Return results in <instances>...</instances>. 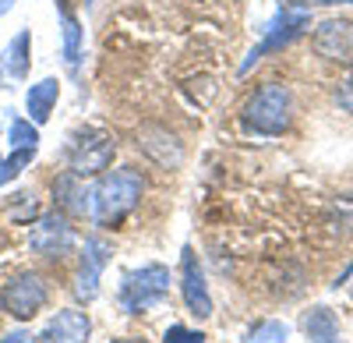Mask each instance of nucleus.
Returning <instances> with one entry per match:
<instances>
[{
	"label": "nucleus",
	"instance_id": "obj_10",
	"mask_svg": "<svg viewBox=\"0 0 353 343\" xmlns=\"http://www.w3.org/2000/svg\"><path fill=\"white\" fill-rule=\"evenodd\" d=\"M181 297L194 319H212V294H209V283H205L194 248L181 251Z\"/></svg>",
	"mask_w": 353,
	"mask_h": 343
},
{
	"label": "nucleus",
	"instance_id": "obj_14",
	"mask_svg": "<svg viewBox=\"0 0 353 343\" xmlns=\"http://www.w3.org/2000/svg\"><path fill=\"white\" fill-rule=\"evenodd\" d=\"M61 11V53H64V64L78 75V64H81V43H85V28L78 21V14L68 11V4H57Z\"/></svg>",
	"mask_w": 353,
	"mask_h": 343
},
{
	"label": "nucleus",
	"instance_id": "obj_15",
	"mask_svg": "<svg viewBox=\"0 0 353 343\" xmlns=\"http://www.w3.org/2000/svg\"><path fill=\"white\" fill-rule=\"evenodd\" d=\"M304 333H307L311 343H343V336H339V319H336V311L325 308V304L311 308V315L304 319Z\"/></svg>",
	"mask_w": 353,
	"mask_h": 343
},
{
	"label": "nucleus",
	"instance_id": "obj_11",
	"mask_svg": "<svg viewBox=\"0 0 353 343\" xmlns=\"http://www.w3.org/2000/svg\"><path fill=\"white\" fill-rule=\"evenodd\" d=\"M28 68H32V32L21 28V32L4 46L0 53V89H14L28 78Z\"/></svg>",
	"mask_w": 353,
	"mask_h": 343
},
{
	"label": "nucleus",
	"instance_id": "obj_9",
	"mask_svg": "<svg viewBox=\"0 0 353 343\" xmlns=\"http://www.w3.org/2000/svg\"><path fill=\"white\" fill-rule=\"evenodd\" d=\"M28 248L36 255H46V259H57V255H68L74 248V226L68 223L64 213H46L32 223V234H28Z\"/></svg>",
	"mask_w": 353,
	"mask_h": 343
},
{
	"label": "nucleus",
	"instance_id": "obj_5",
	"mask_svg": "<svg viewBox=\"0 0 353 343\" xmlns=\"http://www.w3.org/2000/svg\"><path fill=\"white\" fill-rule=\"evenodd\" d=\"M50 301V291H46V280L39 273H18L8 280V287L0 291V304H4L8 315L28 322V319H36L39 311L46 308Z\"/></svg>",
	"mask_w": 353,
	"mask_h": 343
},
{
	"label": "nucleus",
	"instance_id": "obj_22",
	"mask_svg": "<svg viewBox=\"0 0 353 343\" xmlns=\"http://www.w3.org/2000/svg\"><path fill=\"white\" fill-rule=\"evenodd\" d=\"M0 343H25V333L14 329V333H8V336H0Z\"/></svg>",
	"mask_w": 353,
	"mask_h": 343
},
{
	"label": "nucleus",
	"instance_id": "obj_4",
	"mask_svg": "<svg viewBox=\"0 0 353 343\" xmlns=\"http://www.w3.org/2000/svg\"><path fill=\"white\" fill-rule=\"evenodd\" d=\"M311 25V14L304 11V8H293V4H283V11L265 25V36H261V43L248 53V61L241 64V75H248L261 57H269V53H276V50H283V46H290L293 39H297L304 28Z\"/></svg>",
	"mask_w": 353,
	"mask_h": 343
},
{
	"label": "nucleus",
	"instance_id": "obj_23",
	"mask_svg": "<svg viewBox=\"0 0 353 343\" xmlns=\"http://www.w3.org/2000/svg\"><path fill=\"white\" fill-rule=\"evenodd\" d=\"M11 8H14V0H0V14H8Z\"/></svg>",
	"mask_w": 353,
	"mask_h": 343
},
{
	"label": "nucleus",
	"instance_id": "obj_17",
	"mask_svg": "<svg viewBox=\"0 0 353 343\" xmlns=\"http://www.w3.org/2000/svg\"><path fill=\"white\" fill-rule=\"evenodd\" d=\"M8 141L11 149H39V124H32L28 117H14L8 128Z\"/></svg>",
	"mask_w": 353,
	"mask_h": 343
},
{
	"label": "nucleus",
	"instance_id": "obj_16",
	"mask_svg": "<svg viewBox=\"0 0 353 343\" xmlns=\"http://www.w3.org/2000/svg\"><path fill=\"white\" fill-rule=\"evenodd\" d=\"M53 195H57V202H61L64 209H71L78 216H88V188L81 184V177L71 174V170H68L64 177H57Z\"/></svg>",
	"mask_w": 353,
	"mask_h": 343
},
{
	"label": "nucleus",
	"instance_id": "obj_18",
	"mask_svg": "<svg viewBox=\"0 0 353 343\" xmlns=\"http://www.w3.org/2000/svg\"><path fill=\"white\" fill-rule=\"evenodd\" d=\"M286 333H290V329H286L283 322H265V326L251 329V343H283Z\"/></svg>",
	"mask_w": 353,
	"mask_h": 343
},
{
	"label": "nucleus",
	"instance_id": "obj_8",
	"mask_svg": "<svg viewBox=\"0 0 353 343\" xmlns=\"http://www.w3.org/2000/svg\"><path fill=\"white\" fill-rule=\"evenodd\" d=\"M110 255L113 248L103 241V237H85L81 244V262H78V276H74V294L78 301H96L99 297V280H103V269L110 266Z\"/></svg>",
	"mask_w": 353,
	"mask_h": 343
},
{
	"label": "nucleus",
	"instance_id": "obj_19",
	"mask_svg": "<svg viewBox=\"0 0 353 343\" xmlns=\"http://www.w3.org/2000/svg\"><path fill=\"white\" fill-rule=\"evenodd\" d=\"M163 343H205V336L198 329H188V326H170L163 333Z\"/></svg>",
	"mask_w": 353,
	"mask_h": 343
},
{
	"label": "nucleus",
	"instance_id": "obj_13",
	"mask_svg": "<svg viewBox=\"0 0 353 343\" xmlns=\"http://www.w3.org/2000/svg\"><path fill=\"white\" fill-rule=\"evenodd\" d=\"M57 99H61V81H57V78H43L36 85H28V92H25L28 121H32V124H46L53 106H57Z\"/></svg>",
	"mask_w": 353,
	"mask_h": 343
},
{
	"label": "nucleus",
	"instance_id": "obj_20",
	"mask_svg": "<svg viewBox=\"0 0 353 343\" xmlns=\"http://www.w3.org/2000/svg\"><path fill=\"white\" fill-rule=\"evenodd\" d=\"M336 103H339L346 113H353V78L339 81V89H336Z\"/></svg>",
	"mask_w": 353,
	"mask_h": 343
},
{
	"label": "nucleus",
	"instance_id": "obj_2",
	"mask_svg": "<svg viewBox=\"0 0 353 343\" xmlns=\"http://www.w3.org/2000/svg\"><path fill=\"white\" fill-rule=\"evenodd\" d=\"M293 124V92L279 81H265L244 103V128L265 138H276Z\"/></svg>",
	"mask_w": 353,
	"mask_h": 343
},
{
	"label": "nucleus",
	"instance_id": "obj_24",
	"mask_svg": "<svg viewBox=\"0 0 353 343\" xmlns=\"http://www.w3.org/2000/svg\"><path fill=\"white\" fill-rule=\"evenodd\" d=\"M113 343H134V340H113Z\"/></svg>",
	"mask_w": 353,
	"mask_h": 343
},
{
	"label": "nucleus",
	"instance_id": "obj_6",
	"mask_svg": "<svg viewBox=\"0 0 353 343\" xmlns=\"http://www.w3.org/2000/svg\"><path fill=\"white\" fill-rule=\"evenodd\" d=\"M113 153H117V141H113L110 135L88 131V135H81L74 146H71L68 166H71V174L81 177V181H85V177H99V174H106V170H110Z\"/></svg>",
	"mask_w": 353,
	"mask_h": 343
},
{
	"label": "nucleus",
	"instance_id": "obj_21",
	"mask_svg": "<svg viewBox=\"0 0 353 343\" xmlns=\"http://www.w3.org/2000/svg\"><path fill=\"white\" fill-rule=\"evenodd\" d=\"M18 174H21V170H18V166L8 159V156H0V188H8V184H11Z\"/></svg>",
	"mask_w": 353,
	"mask_h": 343
},
{
	"label": "nucleus",
	"instance_id": "obj_1",
	"mask_svg": "<svg viewBox=\"0 0 353 343\" xmlns=\"http://www.w3.org/2000/svg\"><path fill=\"white\" fill-rule=\"evenodd\" d=\"M145 195V177L134 166H121L99 174L96 188H88V219L96 226H117Z\"/></svg>",
	"mask_w": 353,
	"mask_h": 343
},
{
	"label": "nucleus",
	"instance_id": "obj_7",
	"mask_svg": "<svg viewBox=\"0 0 353 343\" xmlns=\"http://www.w3.org/2000/svg\"><path fill=\"white\" fill-rule=\"evenodd\" d=\"M311 46L321 61L353 68V18H325L314 25Z\"/></svg>",
	"mask_w": 353,
	"mask_h": 343
},
{
	"label": "nucleus",
	"instance_id": "obj_12",
	"mask_svg": "<svg viewBox=\"0 0 353 343\" xmlns=\"http://www.w3.org/2000/svg\"><path fill=\"white\" fill-rule=\"evenodd\" d=\"M88 336H92V319L78 308H64L53 315V322L46 326L39 340L43 343H88Z\"/></svg>",
	"mask_w": 353,
	"mask_h": 343
},
{
	"label": "nucleus",
	"instance_id": "obj_3",
	"mask_svg": "<svg viewBox=\"0 0 353 343\" xmlns=\"http://www.w3.org/2000/svg\"><path fill=\"white\" fill-rule=\"evenodd\" d=\"M166 297H170V269L163 262H145L141 269H128L121 276V287H117V304L128 315L152 311Z\"/></svg>",
	"mask_w": 353,
	"mask_h": 343
}]
</instances>
